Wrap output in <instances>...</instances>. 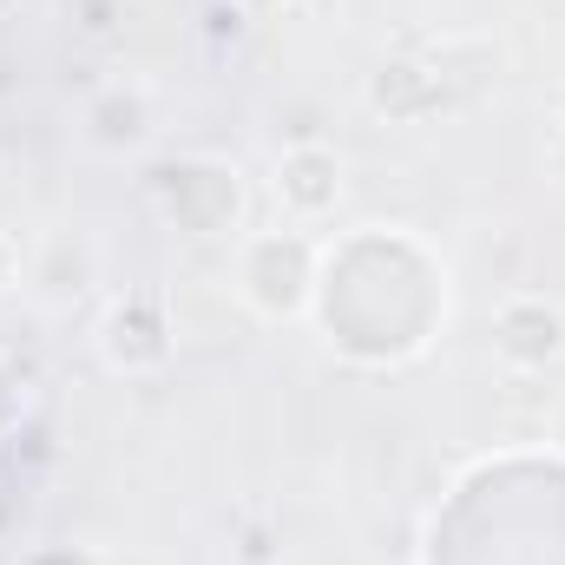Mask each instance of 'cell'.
I'll use <instances>...</instances> for the list:
<instances>
[{"label": "cell", "instance_id": "cell-1", "mask_svg": "<svg viewBox=\"0 0 565 565\" xmlns=\"http://www.w3.org/2000/svg\"><path fill=\"white\" fill-rule=\"evenodd\" d=\"M237 289L264 322H296L316 296V244L289 224V231H257L237 250Z\"/></svg>", "mask_w": 565, "mask_h": 565}, {"label": "cell", "instance_id": "cell-2", "mask_svg": "<svg viewBox=\"0 0 565 565\" xmlns=\"http://www.w3.org/2000/svg\"><path fill=\"white\" fill-rule=\"evenodd\" d=\"M493 355L513 375H546L565 355V309L540 289H513L493 302Z\"/></svg>", "mask_w": 565, "mask_h": 565}, {"label": "cell", "instance_id": "cell-3", "mask_svg": "<svg viewBox=\"0 0 565 565\" xmlns=\"http://www.w3.org/2000/svg\"><path fill=\"white\" fill-rule=\"evenodd\" d=\"M171 322H164V302L158 296H113L106 302V316H99V355H106V369L113 375H158L164 362H171Z\"/></svg>", "mask_w": 565, "mask_h": 565}, {"label": "cell", "instance_id": "cell-4", "mask_svg": "<svg viewBox=\"0 0 565 565\" xmlns=\"http://www.w3.org/2000/svg\"><path fill=\"white\" fill-rule=\"evenodd\" d=\"M164 211L178 231L191 237H217L244 217V184H237V164H217V158H191L178 171H164Z\"/></svg>", "mask_w": 565, "mask_h": 565}, {"label": "cell", "instance_id": "cell-5", "mask_svg": "<svg viewBox=\"0 0 565 565\" xmlns=\"http://www.w3.org/2000/svg\"><path fill=\"white\" fill-rule=\"evenodd\" d=\"M277 204L289 224H322L342 204V158L316 139L289 145L277 158Z\"/></svg>", "mask_w": 565, "mask_h": 565}, {"label": "cell", "instance_id": "cell-6", "mask_svg": "<svg viewBox=\"0 0 565 565\" xmlns=\"http://www.w3.org/2000/svg\"><path fill=\"white\" fill-rule=\"evenodd\" d=\"M440 106H447V86L434 79V66L388 60V66H375V79H369V113H382V119H395V126H415V119L440 113Z\"/></svg>", "mask_w": 565, "mask_h": 565}, {"label": "cell", "instance_id": "cell-7", "mask_svg": "<svg viewBox=\"0 0 565 565\" xmlns=\"http://www.w3.org/2000/svg\"><path fill=\"white\" fill-rule=\"evenodd\" d=\"M86 126H93L99 145L126 151V145H139L145 132H151V99H145L139 86H106V93L86 106Z\"/></svg>", "mask_w": 565, "mask_h": 565}, {"label": "cell", "instance_id": "cell-8", "mask_svg": "<svg viewBox=\"0 0 565 565\" xmlns=\"http://www.w3.org/2000/svg\"><path fill=\"white\" fill-rule=\"evenodd\" d=\"M13 282H20V250H13V237L0 231V296H7Z\"/></svg>", "mask_w": 565, "mask_h": 565}, {"label": "cell", "instance_id": "cell-9", "mask_svg": "<svg viewBox=\"0 0 565 565\" xmlns=\"http://www.w3.org/2000/svg\"><path fill=\"white\" fill-rule=\"evenodd\" d=\"M231 7H237V13H250V20H270V13L289 7V0H231Z\"/></svg>", "mask_w": 565, "mask_h": 565}, {"label": "cell", "instance_id": "cell-10", "mask_svg": "<svg viewBox=\"0 0 565 565\" xmlns=\"http://www.w3.org/2000/svg\"><path fill=\"white\" fill-rule=\"evenodd\" d=\"M553 171H559V184H565V132L553 139Z\"/></svg>", "mask_w": 565, "mask_h": 565}, {"label": "cell", "instance_id": "cell-11", "mask_svg": "<svg viewBox=\"0 0 565 565\" xmlns=\"http://www.w3.org/2000/svg\"><path fill=\"white\" fill-rule=\"evenodd\" d=\"M553 434H559V447H565V408H559V422H553Z\"/></svg>", "mask_w": 565, "mask_h": 565}]
</instances>
